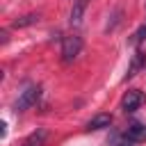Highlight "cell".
<instances>
[{
  "label": "cell",
  "instance_id": "cell-7",
  "mask_svg": "<svg viewBox=\"0 0 146 146\" xmlns=\"http://www.w3.org/2000/svg\"><path fill=\"white\" fill-rule=\"evenodd\" d=\"M125 135L137 144V141H146V125L144 123H130L128 125V130H125Z\"/></svg>",
  "mask_w": 146,
  "mask_h": 146
},
{
  "label": "cell",
  "instance_id": "cell-3",
  "mask_svg": "<svg viewBox=\"0 0 146 146\" xmlns=\"http://www.w3.org/2000/svg\"><path fill=\"white\" fill-rule=\"evenodd\" d=\"M144 94L139 91V89H130V91H125L123 94V98H121V110L123 112H135V110H139L141 105H144Z\"/></svg>",
  "mask_w": 146,
  "mask_h": 146
},
{
  "label": "cell",
  "instance_id": "cell-1",
  "mask_svg": "<svg viewBox=\"0 0 146 146\" xmlns=\"http://www.w3.org/2000/svg\"><path fill=\"white\" fill-rule=\"evenodd\" d=\"M82 52V39L78 36V34H71V36H66L64 41H62V62H73L78 55Z\"/></svg>",
  "mask_w": 146,
  "mask_h": 146
},
{
  "label": "cell",
  "instance_id": "cell-4",
  "mask_svg": "<svg viewBox=\"0 0 146 146\" xmlns=\"http://www.w3.org/2000/svg\"><path fill=\"white\" fill-rule=\"evenodd\" d=\"M87 2L89 0H73V7H71V25H80L82 23V16H84V9H87Z\"/></svg>",
  "mask_w": 146,
  "mask_h": 146
},
{
  "label": "cell",
  "instance_id": "cell-8",
  "mask_svg": "<svg viewBox=\"0 0 146 146\" xmlns=\"http://www.w3.org/2000/svg\"><path fill=\"white\" fill-rule=\"evenodd\" d=\"M107 144L110 146H135V141L125 135V132H112L107 137Z\"/></svg>",
  "mask_w": 146,
  "mask_h": 146
},
{
  "label": "cell",
  "instance_id": "cell-11",
  "mask_svg": "<svg viewBox=\"0 0 146 146\" xmlns=\"http://www.w3.org/2000/svg\"><path fill=\"white\" fill-rule=\"evenodd\" d=\"M144 39H146V25H139V27L135 30V34L128 39V43H130V46H139Z\"/></svg>",
  "mask_w": 146,
  "mask_h": 146
},
{
  "label": "cell",
  "instance_id": "cell-6",
  "mask_svg": "<svg viewBox=\"0 0 146 146\" xmlns=\"http://www.w3.org/2000/svg\"><path fill=\"white\" fill-rule=\"evenodd\" d=\"M141 66H146V55L141 52V50H137L135 55H132V62H130V66H128V71H125V78L123 80H128V78H132Z\"/></svg>",
  "mask_w": 146,
  "mask_h": 146
},
{
  "label": "cell",
  "instance_id": "cell-9",
  "mask_svg": "<svg viewBox=\"0 0 146 146\" xmlns=\"http://www.w3.org/2000/svg\"><path fill=\"white\" fill-rule=\"evenodd\" d=\"M34 23H39V14H25V16H21V18H16L14 23H11V27H27V25H34Z\"/></svg>",
  "mask_w": 146,
  "mask_h": 146
},
{
  "label": "cell",
  "instance_id": "cell-2",
  "mask_svg": "<svg viewBox=\"0 0 146 146\" xmlns=\"http://www.w3.org/2000/svg\"><path fill=\"white\" fill-rule=\"evenodd\" d=\"M39 96H41V87H39V84L27 87L25 91H21V96H18V100H16V105H14V110H16V112H25V110H30V107L39 100Z\"/></svg>",
  "mask_w": 146,
  "mask_h": 146
},
{
  "label": "cell",
  "instance_id": "cell-5",
  "mask_svg": "<svg viewBox=\"0 0 146 146\" xmlns=\"http://www.w3.org/2000/svg\"><path fill=\"white\" fill-rule=\"evenodd\" d=\"M112 123V114H96L87 121V130H103V128H110Z\"/></svg>",
  "mask_w": 146,
  "mask_h": 146
},
{
  "label": "cell",
  "instance_id": "cell-10",
  "mask_svg": "<svg viewBox=\"0 0 146 146\" xmlns=\"http://www.w3.org/2000/svg\"><path fill=\"white\" fill-rule=\"evenodd\" d=\"M46 135H48L46 130H36V132H32V135L25 139V144H23V146H41V144H43V139H46Z\"/></svg>",
  "mask_w": 146,
  "mask_h": 146
}]
</instances>
